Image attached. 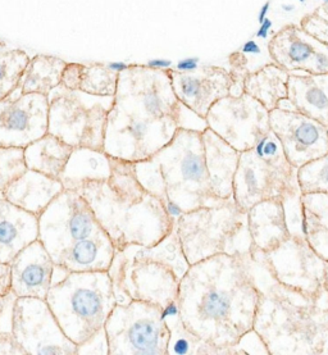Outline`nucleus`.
<instances>
[{
  "mask_svg": "<svg viewBox=\"0 0 328 355\" xmlns=\"http://www.w3.org/2000/svg\"><path fill=\"white\" fill-rule=\"evenodd\" d=\"M259 299L250 254H219L190 266L177 304L187 330L232 355L231 347L254 329Z\"/></svg>",
  "mask_w": 328,
  "mask_h": 355,
  "instance_id": "obj_1",
  "label": "nucleus"
},
{
  "mask_svg": "<svg viewBox=\"0 0 328 355\" xmlns=\"http://www.w3.org/2000/svg\"><path fill=\"white\" fill-rule=\"evenodd\" d=\"M176 94L169 71L135 63L119 73L104 135V152L121 161H145L176 135Z\"/></svg>",
  "mask_w": 328,
  "mask_h": 355,
  "instance_id": "obj_2",
  "label": "nucleus"
},
{
  "mask_svg": "<svg viewBox=\"0 0 328 355\" xmlns=\"http://www.w3.org/2000/svg\"><path fill=\"white\" fill-rule=\"evenodd\" d=\"M92 207L116 250L157 245L175 230L176 220L164 204L136 178L135 164L112 158V175L77 190Z\"/></svg>",
  "mask_w": 328,
  "mask_h": 355,
  "instance_id": "obj_3",
  "label": "nucleus"
},
{
  "mask_svg": "<svg viewBox=\"0 0 328 355\" xmlns=\"http://www.w3.org/2000/svg\"><path fill=\"white\" fill-rule=\"evenodd\" d=\"M252 266L261 288L254 330L270 355H328V302L281 286L252 258Z\"/></svg>",
  "mask_w": 328,
  "mask_h": 355,
  "instance_id": "obj_4",
  "label": "nucleus"
},
{
  "mask_svg": "<svg viewBox=\"0 0 328 355\" xmlns=\"http://www.w3.org/2000/svg\"><path fill=\"white\" fill-rule=\"evenodd\" d=\"M134 164L139 182L162 200L175 220L186 211L227 202L213 193L202 132L178 128L159 152Z\"/></svg>",
  "mask_w": 328,
  "mask_h": 355,
  "instance_id": "obj_5",
  "label": "nucleus"
},
{
  "mask_svg": "<svg viewBox=\"0 0 328 355\" xmlns=\"http://www.w3.org/2000/svg\"><path fill=\"white\" fill-rule=\"evenodd\" d=\"M60 329L81 345L105 326L117 305L110 272H71L46 296Z\"/></svg>",
  "mask_w": 328,
  "mask_h": 355,
  "instance_id": "obj_6",
  "label": "nucleus"
},
{
  "mask_svg": "<svg viewBox=\"0 0 328 355\" xmlns=\"http://www.w3.org/2000/svg\"><path fill=\"white\" fill-rule=\"evenodd\" d=\"M176 231L190 266L219 254L244 257L254 248L248 213L234 199L182 213Z\"/></svg>",
  "mask_w": 328,
  "mask_h": 355,
  "instance_id": "obj_7",
  "label": "nucleus"
},
{
  "mask_svg": "<svg viewBox=\"0 0 328 355\" xmlns=\"http://www.w3.org/2000/svg\"><path fill=\"white\" fill-rule=\"evenodd\" d=\"M300 190L297 168L287 159L277 136L270 130L252 149L240 154L234 178V200L246 211L268 199L282 200Z\"/></svg>",
  "mask_w": 328,
  "mask_h": 355,
  "instance_id": "obj_8",
  "label": "nucleus"
},
{
  "mask_svg": "<svg viewBox=\"0 0 328 355\" xmlns=\"http://www.w3.org/2000/svg\"><path fill=\"white\" fill-rule=\"evenodd\" d=\"M48 99L49 134L72 148L104 150L105 125L114 96H98L59 85Z\"/></svg>",
  "mask_w": 328,
  "mask_h": 355,
  "instance_id": "obj_9",
  "label": "nucleus"
},
{
  "mask_svg": "<svg viewBox=\"0 0 328 355\" xmlns=\"http://www.w3.org/2000/svg\"><path fill=\"white\" fill-rule=\"evenodd\" d=\"M117 304L143 300L163 309L177 302L180 281L167 264L137 255L134 246L116 250L110 268Z\"/></svg>",
  "mask_w": 328,
  "mask_h": 355,
  "instance_id": "obj_10",
  "label": "nucleus"
},
{
  "mask_svg": "<svg viewBox=\"0 0 328 355\" xmlns=\"http://www.w3.org/2000/svg\"><path fill=\"white\" fill-rule=\"evenodd\" d=\"M104 327L110 355H167L171 332L159 305L143 300L117 304Z\"/></svg>",
  "mask_w": 328,
  "mask_h": 355,
  "instance_id": "obj_11",
  "label": "nucleus"
},
{
  "mask_svg": "<svg viewBox=\"0 0 328 355\" xmlns=\"http://www.w3.org/2000/svg\"><path fill=\"white\" fill-rule=\"evenodd\" d=\"M252 259L258 261L281 286L300 293L316 302L326 296V263L305 236H291L285 243L263 253L252 248Z\"/></svg>",
  "mask_w": 328,
  "mask_h": 355,
  "instance_id": "obj_12",
  "label": "nucleus"
},
{
  "mask_svg": "<svg viewBox=\"0 0 328 355\" xmlns=\"http://www.w3.org/2000/svg\"><path fill=\"white\" fill-rule=\"evenodd\" d=\"M101 229L92 207L76 190L64 189L39 217V240L55 264L71 246Z\"/></svg>",
  "mask_w": 328,
  "mask_h": 355,
  "instance_id": "obj_13",
  "label": "nucleus"
},
{
  "mask_svg": "<svg viewBox=\"0 0 328 355\" xmlns=\"http://www.w3.org/2000/svg\"><path fill=\"white\" fill-rule=\"evenodd\" d=\"M12 334L27 355H77V345L60 329L46 300L17 297L12 312Z\"/></svg>",
  "mask_w": 328,
  "mask_h": 355,
  "instance_id": "obj_14",
  "label": "nucleus"
},
{
  "mask_svg": "<svg viewBox=\"0 0 328 355\" xmlns=\"http://www.w3.org/2000/svg\"><path fill=\"white\" fill-rule=\"evenodd\" d=\"M205 119L212 131L240 153L252 149L270 130V110L246 93L213 104Z\"/></svg>",
  "mask_w": 328,
  "mask_h": 355,
  "instance_id": "obj_15",
  "label": "nucleus"
},
{
  "mask_svg": "<svg viewBox=\"0 0 328 355\" xmlns=\"http://www.w3.org/2000/svg\"><path fill=\"white\" fill-rule=\"evenodd\" d=\"M49 99L16 86L0 99V146L24 148L48 134Z\"/></svg>",
  "mask_w": 328,
  "mask_h": 355,
  "instance_id": "obj_16",
  "label": "nucleus"
},
{
  "mask_svg": "<svg viewBox=\"0 0 328 355\" xmlns=\"http://www.w3.org/2000/svg\"><path fill=\"white\" fill-rule=\"evenodd\" d=\"M270 126L295 168L328 154V127L299 110H270Z\"/></svg>",
  "mask_w": 328,
  "mask_h": 355,
  "instance_id": "obj_17",
  "label": "nucleus"
},
{
  "mask_svg": "<svg viewBox=\"0 0 328 355\" xmlns=\"http://www.w3.org/2000/svg\"><path fill=\"white\" fill-rule=\"evenodd\" d=\"M177 99L195 113L207 117L213 104L231 95L235 80L226 68L200 66L193 72L169 69Z\"/></svg>",
  "mask_w": 328,
  "mask_h": 355,
  "instance_id": "obj_18",
  "label": "nucleus"
},
{
  "mask_svg": "<svg viewBox=\"0 0 328 355\" xmlns=\"http://www.w3.org/2000/svg\"><path fill=\"white\" fill-rule=\"evenodd\" d=\"M9 266L12 293L15 295L46 300L53 284L55 263L39 239L19 252Z\"/></svg>",
  "mask_w": 328,
  "mask_h": 355,
  "instance_id": "obj_19",
  "label": "nucleus"
},
{
  "mask_svg": "<svg viewBox=\"0 0 328 355\" xmlns=\"http://www.w3.org/2000/svg\"><path fill=\"white\" fill-rule=\"evenodd\" d=\"M323 44L302 27L291 25L273 36L268 49L273 63L290 75H314L316 57Z\"/></svg>",
  "mask_w": 328,
  "mask_h": 355,
  "instance_id": "obj_20",
  "label": "nucleus"
},
{
  "mask_svg": "<svg viewBox=\"0 0 328 355\" xmlns=\"http://www.w3.org/2000/svg\"><path fill=\"white\" fill-rule=\"evenodd\" d=\"M39 239V217L9 203L0 191V263H10Z\"/></svg>",
  "mask_w": 328,
  "mask_h": 355,
  "instance_id": "obj_21",
  "label": "nucleus"
},
{
  "mask_svg": "<svg viewBox=\"0 0 328 355\" xmlns=\"http://www.w3.org/2000/svg\"><path fill=\"white\" fill-rule=\"evenodd\" d=\"M63 191L64 187L60 180L27 169L3 191V194L9 203L40 217L42 211Z\"/></svg>",
  "mask_w": 328,
  "mask_h": 355,
  "instance_id": "obj_22",
  "label": "nucleus"
},
{
  "mask_svg": "<svg viewBox=\"0 0 328 355\" xmlns=\"http://www.w3.org/2000/svg\"><path fill=\"white\" fill-rule=\"evenodd\" d=\"M202 143L213 193L222 200H232L234 178L241 153L237 152L209 127L202 132Z\"/></svg>",
  "mask_w": 328,
  "mask_h": 355,
  "instance_id": "obj_23",
  "label": "nucleus"
},
{
  "mask_svg": "<svg viewBox=\"0 0 328 355\" xmlns=\"http://www.w3.org/2000/svg\"><path fill=\"white\" fill-rule=\"evenodd\" d=\"M248 223L254 248L268 253L291 236L282 200L268 199L248 211Z\"/></svg>",
  "mask_w": 328,
  "mask_h": 355,
  "instance_id": "obj_24",
  "label": "nucleus"
},
{
  "mask_svg": "<svg viewBox=\"0 0 328 355\" xmlns=\"http://www.w3.org/2000/svg\"><path fill=\"white\" fill-rule=\"evenodd\" d=\"M114 255L116 248L108 234L101 229L92 236L71 246L57 266L63 267L69 273L110 271Z\"/></svg>",
  "mask_w": 328,
  "mask_h": 355,
  "instance_id": "obj_25",
  "label": "nucleus"
},
{
  "mask_svg": "<svg viewBox=\"0 0 328 355\" xmlns=\"http://www.w3.org/2000/svg\"><path fill=\"white\" fill-rule=\"evenodd\" d=\"M112 175V157L93 148H74L60 182L66 190H80L92 182H104Z\"/></svg>",
  "mask_w": 328,
  "mask_h": 355,
  "instance_id": "obj_26",
  "label": "nucleus"
},
{
  "mask_svg": "<svg viewBox=\"0 0 328 355\" xmlns=\"http://www.w3.org/2000/svg\"><path fill=\"white\" fill-rule=\"evenodd\" d=\"M287 98L299 112L328 127V73L290 75Z\"/></svg>",
  "mask_w": 328,
  "mask_h": 355,
  "instance_id": "obj_27",
  "label": "nucleus"
},
{
  "mask_svg": "<svg viewBox=\"0 0 328 355\" xmlns=\"http://www.w3.org/2000/svg\"><path fill=\"white\" fill-rule=\"evenodd\" d=\"M118 77L119 75L110 69L107 63H67L60 85L98 96H114Z\"/></svg>",
  "mask_w": 328,
  "mask_h": 355,
  "instance_id": "obj_28",
  "label": "nucleus"
},
{
  "mask_svg": "<svg viewBox=\"0 0 328 355\" xmlns=\"http://www.w3.org/2000/svg\"><path fill=\"white\" fill-rule=\"evenodd\" d=\"M72 152L74 148L71 145L48 132L33 144L26 146V166L27 169L60 180Z\"/></svg>",
  "mask_w": 328,
  "mask_h": 355,
  "instance_id": "obj_29",
  "label": "nucleus"
},
{
  "mask_svg": "<svg viewBox=\"0 0 328 355\" xmlns=\"http://www.w3.org/2000/svg\"><path fill=\"white\" fill-rule=\"evenodd\" d=\"M288 78L286 69L276 63H267L245 77L244 93L252 95L270 112L277 108L281 99L287 98Z\"/></svg>",
  "mask_w": 328,
  "mask_h": 355,
  "instance_id": "obj_30",
  "label": "nucleus"
},
{
  "mask_svg": "<svg viewBox=\"0 0 328 355\" xmlns=\"http://www.w3.org/2000/svg\"><path fill=\"white\" fill-rule=\"evenodd\" d=\"M302 202L305 237L311 248L328 261V194H303Z\"/></svg>",
  "mask_w": 328,
  "mask_h": 355,
  "instance_id": "obj_31",
  "label": "nucleus"
},
{
  "mask_svg": "<svg viewBox=\"0 0 328 355\" xmlns=\"http://www.w3.org/2000/svg\"><path fill=\"white\" fill-rule=\"evenodd\" d=\"M67 66L64 60L49 55H35L27 64L18 86L22 93L49 94L62 83L63 71Z\"/></svg>",
  "mask_w": 328,
  "mask_h": 355,
  "instance_id": "obj_32",
  "label": "nucleus"
},
{
  "mask_svg": "<svg viewBox=\"0 0 328 355\" xmlns=\"http://www.w3.org/2000/svg\"><path fill=\"white\" fill-rule=\"evenodd\" d=\"M164 318L171 332L167 355H227L225 349L213 347L187 330L180 313Z\"/></svg>",
  "mask_w": 328,
  "mask_h": 355,
  "instance_id": "obj_33",
  "label": "nucleus"
},
{
  "mask_svg": "<svg viewBox=\"0 0 328 355\" xmlns=\"http://www.w3.org/2000/svg\"><path fill=\"white\" fill-rule=\"evenodd\" d=\"M30 60L25 51H0V99L17 86Z\"/></svg>",
  "mask_w": 328,
  "mask_h": 355,
  "instance_id": "obj_34",
  "label": "nucleus"
},
{
  "mask_svg": "<svg viewBox=\"0 0 328 355\" xmlns=\"http://www.w3.org/2000/svg\"><path fill=\"white\" fill-rule=\"evenodd\" d=\"M297 180L303 194H328V154L297 169Z\"/></svg>",
  "mask_w": 328,
  "mask_h": 355,
  "instance_id": "obj_35",
  "label": "nucleus"
},
{
  "mask_svg": "<svg viewBox=\"0 0 328 355\" xmlns=\"http://www.w3.org/2000/svg\"><path fill=\"white\" fill-rule=\"evenodd\" d=\"M27 171L24 148L0 146V191L7 187Z\"/></svg>",
  "mask_w": 328,
  "mask_h": 355,
  "instance_id": "obj_36",
  "label": "nucleus"
},
{
  "mask_svg": "<svg viewBox=\"0 0 328 355\" xmlns=\"http://www.w3.org/2000/svg\"><path fill=\"white\" fill-rule=\"evenodd\" d=\"M302 196H303L302 190H297L282 199L285 213H286L287 226L290 230V234L294 236H305Z\"/></svg>",
  "mask_w": 328,
  "mask_h": 355,
  "instance_id": "obj_37",
  "label": "nucleus"
},
{
  "mask_svg": "<svg viewBox=\"0 0 328 355\" xmlns=\"http://www.w3.org/2000/svg\"><path fill=\"white\" fill-rule=\"evenodd\" d=\"M232 355H270L268 347L257 331H248L239 343L231 347Z\"/></svg>",
  "mask_w": 328,
  "mask_h": 355,
  "instance_id": "obj_38",
  "label": "nucleus"
},
{
  "mask_svg": "<svg viewBox=\"0 0 328 355\" xmlns=\"http://www.w3.org/2000/svg\"><path fill=\"white\" fill-rule=\"evenodd\" d=\"M176 121L178 128H184V130L204 132L208 128L207 119L195 113L193 110L186 107L185 104H182L180 101L177 104Z\"/></svg>",
  "mask_w": 328,
  "mask_h": 355,
  "instance_id": "obj_39",
  "label": "nucleus"
},
{
  "mask_svg": "<svg viewBox=\"0 0 328 355\" xmlns=\"http://www.w3.org/2000/svg\"><path fill=\"white\" fill-rule=\"evenodd\" d=\"M77 355H110V343L105 327L96 331L93 336L78 345Z\"/></svg>",
  "mask_w": 328,
  "mask_h": 355,
  "instance_id": "obj_40",
  "label": "nucleus"
},
{
  "mask_svg": "<svg viewBox=\"0 0 328 355\" xmlns=\"http://www.w3.org/2000/svg\"><path fill=\"white\" fill-rule=\"evenodd\" d=\"M302 28L317 40L328 44V22L320 18L307 17L302 24Z\"/></svg>",
  "mask_w": 328,
  "mask_h": 355,
  "instance_id": "obj_41",
  "label": "nucleus"
},
{
  "mask_svg": "<svg viewBox=\"0 0 328 355\" xmlns=\"http://www.w3.org/2000/svg\"><path fill=\"white\" fill-rule=\"evenodd\" d=\"M0 355H27L12 331L0 332Z\"/></svg>",
  "mask_w": 328,
  "mask_h": 355,
  "instance_id": "obj_42",
  "label": "nucleus"
},
{
  "mask_svg": "<svg viewBox=\"0 0 328 355\" xmlns=\"http://www.w3.org/2000/svg\"><path fill=\"white\" fill-rule=\"evenodd\" d=\"M12 293V279H10V266L8 263H0V297Z\"/></svg>",
  "mask_w": 328,
  "mask_h": 355,
  "instance_id": "obj_43",
  "label": "nucleus"
},
{
  "mask_svg": "<svg viewBox=\"0 0 328 355\" xmlns=\"http://www.w3.org/2000/svg\"><path fill=\"white\" fill-rule=\"evenodd\" d=\"M199 67H200V58L199 57H189L185 60H178L175 69L178 72H193Z\"/></svg>",
  "mask_w": 328,
  "mask_h": 355,
  "instance_id": "obj_44",
  "label": "nucleus"
},
{
  "mask_svg": "<svg viewBox=\"0 0 328 355\" xmlns=\"http://www.w3.org/2000/svg\"><path fill=\"white\" fill-rule=\"evenodd\" d=\"M272 26H273L272 19H270V18H266V19L261 22V26H259V28H258V31H257V34H255V37H257V39H261V40H267V37L270 36Z\"/></svg>",
  "mask_w": 328,
  "mask_h": 355,
  "instance_id": "obj_45",
  "label": "nucleus"
},
{
  "mask_svg": "<svg viewBox=\"0 0 328 355\" xmlns=\"http://www.w3.org/2000/svg\"><path fill=\"white\" fill-rule=\"evenodd\" d=\"M146 67L153 68V69H160V71H169L172 68V60H150L146 62Z\"/></svg>",
  "mask_w": 328,
  "mask_h": 355,
  "instance_id": "obj_46",
  "label": "nucleus"
},
{
  "mask_svg": "<svg viewBox=\"0 0 328 355\" xmlns=\"http://www.w3.org/2000/svg\"><path fill=\"white\" fill-rule=\"evenodd\" d=\"M241 53L243 54H252V55H261V48L259 46V44L255 42V40H249V42H245L244 45L241 46Z\"/></svg>",
  "mask_w": 328,
  "mask_h": 355,
  "instance_id": "obj_47",
  "label": "nucleus"
},
{
  "mask_svg": "<svg viewBox=\"0 0 328 355\" xmlns=\"http://www.w3.org/2000/svg\"><path fill=\"white\" fill-rule=\"evenodd\" d=\"M107 66L110 69H112L113 72H116V73H122V72H125L127 69H130V68L132 67L134 64H130V63H125V62H110V63H107Z\"/></svg>",
  "mask_w": 328,
  "mask_h": 355,
  "instance_id": "obj_48",
  "label": "nucleus"
},
{
  "mask_svg": "<svg viewBox=\"0 0 328 355\" xmlns=\"http://www.w3.org/2000/svg\"><path fill=\"white\" fill-rule=\"evenodd\" d=\"M270 1H266L263 6H261V10H259V15H258V22L261 25V22L268 18V13H270Z\"/></svg>",
  "mask_w": 328,
  "mask_h": 355,
  "instance_id": "obj_49",
  "label": "nucleus"
},
{
  "mask_svg": "<svg viewBox=\"0 0 328 355\" xmlns=\"http://www.w3.org/2000/svg\"><path fill=\"white\" fill-rule=\"evenodd\" d=\"M281 9H282L284 12H286V13H291V12H294L295 10V6L294 4H282Z\"/></svg>",
  "mask_w": 328,
  "mask_h": 355,
  "instance_id": "obj_50",
  "label": "nucleus"
},
{
  "mask_svg": "<svg viewBox=\"0 0 328 355\" xmlns=\"http://www.w3.org/2000/svg\"><path fill=\"white\" fill-rule=\"evenodd\" d=\"M326 297H327L328 300V261L327 263H326Z\"/></svg>",
  "mask_w": 328,
  "mask_h": 355,
  "instance_id": "obj_51",
  "label": "nucleus"
},
{
  "mask_svg": "<svg viewBox=\"0 0 328 355\" xmlns=\"http://www.w3.org/2000/svg\"><path fill=\"white\" fill-rule=\"evenodd\" d=\"M297 1H300L302 4H304V3H305V0H297Z\"/></svg>",
  "mask_w": 328,
  "mask_h": 355,
  "instance_id": "obj_52",
  "label": "nucleus"
},
{
  "mask_svg": "<svg viewBox=\"0 0 328 355\" xmlns=\"http://www.w3.org/2000/svg\"><path fill=\"white\" fill-rule=\"evenodd\" d=\"M325 4H328V0H322Z\"/></svg>",
  "mask_w": 328,
  "mask_h": 355,
  "instance_id": "obj_53",
  "label": "nucleus"
}]
</instances>
